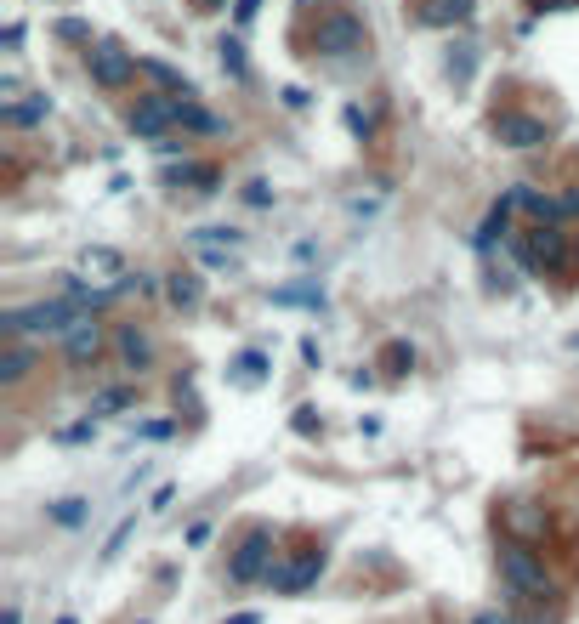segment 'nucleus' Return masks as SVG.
<instances>
[{"label": "nucleus", "instance_id": "2eb2a0df", "mask_svg": "<svg viewBox=\"0 0 579 624\" xmlns=\"http://www.w3.org/2000/svg\"><path fill=\"white\" fill-rule=\"evenodd\" d=\"M46 114H52V97H46V91H23L18 103H6V108H0V120H6V125H18V131H23V125H40Z\"/></svg>", "mask_w": 579, "mask_h": 624}, {"label": "nucleus", "instance_id": "0eeeda50", "mask_svg": "<svg viewBox=\"0 0 579 624\" xmlns=\"http://www.w3.org/2000/svg\"><path fill=\"white\" fill-rule=\"evenodd\" d=\"M131 131H137L142 142H159L165 131H176V97H137Z\"/></svg>", "mask_w": 579, "mask_h": 624}, {"label": "nucleus", "instance_id": "f8f14e48", "mask_svg": "<svg viewBox=\"0 0 579 624\" xmlns=\"http://www.w3.org/2000/svg\"><path fill=\"white\" fill-rule=\"evenodd\" d=\"M494 244H500V250L511 244V205H500V199H494V210L483 216V227L472 233V250H477V256H489Z\"/></svg>", "mask_w": 579, "mask_h": 624}, {"label": "nucleus", "instance_id": "a878e982", "mask_svg": "<svg viewBox=\"0 0 579 624\" xmlns=\"http://www.w3.org/2000/svg\"><path fill=\"white\" fill-rule=\"evenodd\" d=\"M381 369H386V375H409V369H415V347H409V341H386V347H381Z\"/></svg>", "mask_w": 579, "mask_h": 624}, {"label": "nucleus", "instance_id": "dca6fc26", "mask_svg": "<svg viewBox=\"0 0 579 624\" xmlns=\"http://www.w3.org/2000/svg\"><path fill=\"white\" fill-rule=\"evenodd\" d=\"M29 369H35V347L29 341H6V352H0V386L29 381Z\"/></svg>", "mask_w": 579, "mask_h": 624}, {"label": "nucleus", "instance_id": "c756f323", "mask_svg": "<svg viewBox=\"0 0 579 624\" xmlns=\"http://www.w3.org/2000/svg\"><path fill=\"white\" fill-rule=\"evenodd\" d=\"M131 534H137V517H125L120 528H114V534H108V545H103V562H114V556L125 551V539H131Z\"/></svg>", "mask_w": 579, "mask_h": 624}, {"label": "nucleus", "instance_id": "58836bf2", "mask_svg": "<svg viewBox=\"0 0 579 624\" xmlns=\"http://www.w3.org/2000/svg\"><path fill=\"white\" fill-rule=\"evenodd\" d=\"M279 97H284V108H307V91H301V86H284Z\"/></svg>", "mask_w": 579, "mask_h": 624}, {"label": "nucleus", "instance_id": "b1692460", "mask_svg": "<svg viewBox=\"0 0 579 624\" xmlns=\"http://www.w3.org/2000/svg\"><path fill=\"white\" fill-rule=\"evenodd\" d=\"M472 69H477V46H472V40L449 46V80H455V86H466V80H472Z\"/></svg>", "mask_w": 579, "mask_h": 624}, {"label": "nucleus", "instance_id": "5701e85b", "mask_svg": "<svg viewBox=\"0 0 579 624\" xmlns=\"http://www.w3.org/2000/svg\"><path fill=\"white\" fill-rule=\"evenodd\" d=\"M188 244H193V250H239L245 233H239V227H193Z\"/></svg>", "mask_w": 579, "mask_h": 624}, {"label": "nucleus", "instance_id": "a211bd4d", "mask_svg": "<svg viewBox=\"0 0 579 624\" xmlns=\"http://www.w3.org/2000/svg\"><path fill=\"white\" fill-rule=\"evenodd\" d=\"M165 295H171L176 312H193L199 301H205V278H199V273H171V278H165Z\"/></svg>", "mask_w": 579, "mask_h": 624}, {"label": "nucleus", "instance_id": "393cba45", "mask_svg": "<svg viewBox=\"0 0 579 624\" xmlns=\"http://www.w3.org/2000/svg\"><path fill=\"white\" fill-rule=\"evenodd\" d=\"M216 57H222V69H228V80H245V40L239 35H222V46H216Z\"/></svg>", "mask_w": 579, "mask_h": 624}, {"label": "nucleus", "instance_id": "4be33fe9", "mask_svg": "<svg viewBox=\"0 0 579 624\" xmlns=\"http://www.w3.org/2000/svg\"><path fill=\"white\" fill-rule=\"evenodd\" d=\"M216 182H222V171L216 165H193V159H182L171 171V188H199V193H216Z\"/></svg>", "mask_w": 579, "mask_h": 624}, {"label": "nucleus", "instance_id": "1a4fd4ad", "mask_svg": "<svg viewBox=\"0 0 579 624\" xmlns=\"http://www.w3.org/2000/svg\"><path fill=\"white\" fill-rule=\"evenodd\" d=\"M318 573H324V551H301V556H290L284 568L267 573V585L279 590V596H301V590L313 585Z\"/></svg>", "mask_w": 579, "mask_h": 624}, {"label": "nucleus", "instance_id": "f3484780", "mask_svg": "<svg viewBox=\"0 0 579 624\" xmlns=\"http://www.w3.org/2000/svg\"><path fill=\"white\" fill-rule=\"evenodd\" d=\"M80 273H91V278H125V256H120V250H108V244H86V250H80Z\"/></svg>", "mask_w": 579, "mask_h": 624}, {"label": "nucleus", "instance_id": "473e14b6", "mask_svg": "<svg viewBox=\"0 0 579 624\" xmlns=\"http://www.w3.org/2000/svg\"><path fill=\"white\" fill-rule=\"evenodd\" d=\"M256 12H262V0H233V23H239V29H250Z\"/></svg>", "mask_w": 579, "mask_h": 624}, {"label": "nucleus", "instance_id": "423d86ee", "mask_svg": "<svg viewBox=\"0 0 579 624\" xmlns=\"http://www.w3.org/2000/svg\"><path fill=\"white\" fill-rule=\"evenodd\" d=\"M233 579L239 585H250V579H262V573H273V534L267 528H250L245 545H239V556H233Z\"/></svg>", "mask_w": 579, "mask_h": 624}, {"label": "nucleus", "instance_id": "79ce46f5", "mask_svg": "<svg viewBox=\"0 0 579 624\" xmlns=\"http://www.w3.org/2000/svg\"><path fill=\"white\" fill-rule=\"evenodd\" d=\"M228 624H262V613H233Z\"/></svg>", "mask_w": 579, "mask_h": 624}, {"label": "nucleus", "instance_id": "7ed1b4c3", "mask_svg": "<svg viewBox=\"0 0 579 624\" xmlns=\"http://www.w3.org/2000/svg\"><path fill=\"white\" fill-rule=\"evenodd\" d=\"M137 69H142L137 52H125L120 40H91V46H86V74H91L103 91L131 86V74H137Z\"/></svg>", "mask_w": 579, "mask_h": 624}, {"label": "nucleus", "instance_id": "f257e3e1", "mask_svg": "<svg viewBox=\"0 0 579 624\" xmlns=\"http://www.w3.org/2000/svg\"><path fill=\"white\" fill-rule=\"evenodd\" d=\"M506 256L523 273H568L574 256V233H562V222H534V233H511Z\"/></svg>", "mask_w": 579, "mask_h": 624}, {"label": "nucleus", "instance_id": "aec40b11", "mask_svg": "<svg viewBox=\"0 0 579 624\" xmlns=\"http://www.w3.org/2000/svg\"><path fill=\"white\" fill-rule=\"evenodd\" d=\"M142 63V74L154 80V86H165V91H176V97H193V86H188V74L176 69V63H165V57H137Z\"/></svg>", "mask_w": 579, "mask_h": 624}, {"label": "nucleus", "instance_id": "ea45409f", "mask_svg": "<svg viewBox=\"0 0 579 624\" xmlns=\"http://www.w3.org/2000/svg\"><path fill=\"white\" fill-rule=\"evenodd\" d=\"M205 539H211V522H193V528H188V545H193V551H199Z\"/></svg>", "mask_w": 579, "mask_h": 624}, {"label": "nucleus", "instance_id": "e433bc0d", "mask_svg": "<svg viewBox=\"0 0 579 624\" xmlns=\"http://www.w3.org/2000/svg\"><path fill=\"white\" fill-rule=\"evenodd\" d=\"M0 46H6V52H18V46H23V23H6V35H0Z\"/></svg>", "mask_w": 579, "mask_h": 624}, {"label": "nucleus", "instance_id": "c85d7f7f", "mask_svg": "<svg viewBox=\"0 0 579 624\" xmlns=\"http://www.w3.org/2000/svg\"><path fill=\"white\" fill-rule=\"evenodd\" d=\"M57 40H74V46H91V23H86V18H57Z\"/></svg>", "mask_w": 579, "mask_h": 624}, {"label": "nucleus", "instance_id": "72a5a7b5", "mask_svg": "<svg viewBox=\"0 0 579 624\" xmlns=\"http://www.w3.org/2000/svg\"><path fill=\"white\" fill-rule=\"evenodd\" d=\"M341 120H347V131H352V137H369V125H375V120L364 114V108H347Z\"/></svg>", "mask_w": 579, "mask_h": 624}, {"label": "nucleus", "instance_id": "6e6552de", "mask_svg": "<svg viewBox=\"0 0 579 624\" xmlns=\"http://www.w3.org/2000/svg\"><path fill=\"white\" fill-rule=\"evenodd\" d=\"M494 137H500V148H540V142H551V125L511 108V114H494Z\"/></svg>", "mask_w": 579, "mask_h": 624}, {"label": "nucleus", "instance_id": "f03ea898", "mask_svg": "<svg viewBox=\"0 0 579 624\" xmlns=\"http://www.w3.org/2000/svg\"><path fill=\"white\" fill-rule=\"evenodd\" d=\"M74 318H86V307L74 295H52V301H29V307H6L0 312V335L23 341V335H63Z\"/></svg>", "mask_w": 579, "mask_h": 624}, {"label": "nucleus", "instance_id": "c03bdc74", "mask_svg": "<svg viewBox=\"0 0 579 624\" xmlns=\"http://www.w3.org/2000/svg\"><path fill=\"white\" fill-rule=\"evenodd\" d=\"M472 624H506V619H494V613H477V619Z\"/></svg>", "mask_w": 579, "mask_h": 624}, {"label": "nucleus", "instance_id": "cd10ccee", "mask_svg": "<svg viewBox=\"0 0 579 624\" xmlns=\"http://www.w3.org/2000/svg\"><path fill=\"white\" fill-rule=\"evenodd\" d=\"M125 403H131V386H108V392H97V398H91V420L114 415V409H125Z\"/></svg>", "mask_w": 579, "mask_h": 624}, {"label": "nucleus", "instance_id": "2f4dec72", "mask_svg": "<svg viewBox=\"0 0 579 624\" xmlns=\"http://www.w3.org/2000/svg\"><path fill=\"white\" fill-rule=\"evenodd\" d=\"M290 426H296L301 437H313L318 426H324V420H318V409H313V403H301V409H296V420H290Z\"/></svg>", "mask_w": 579, "mask_h": 624}, {"label": "nucleus", "instance_id": "bb28decb", "mask_svg": "<svg viewBox=\"0 0 579 624\" xmlns=\"http://www.w3.org/2000/svg\"><path fill=\"white\" fill-rule=\"evenodd\" d=\"M86 517H91V505L80 500V494H69V500H57V505H52V522H57V528H80Z\"/></svg>", "mask_w": 579, "mask_h": 624}, {"label": "nucleus", "instance_id": "49530a36", "mask_svg": "<svg viewBox=\"0 0 579 624\" xmlns=\"http://www.w3.org/2000/svg\"><path fill=\"white\" fill-rule=\"evenodd\" d=\"M574 256H579V233H574Z\"/></svg>", "mask_w": 579, "mask_h": 624}, {"label": "nucleus", "instance_id": "6ab92c4d", "mask_svg": "<svg viewBox=\"0 0 579 624\" xmlns=\"http://www.w3.org/2000/svg\"><path fill=\"white\" fill-rule=\"evenodd\" d=\"M176 131H199V137H216L222 120H216L211 108H199L193 97H176Z\"/></svg>", "mask_w": 579, "mask_h": 624}, {"label": "nucleus", "instance_id": "37998d69", "mask_svg": "<svg viewBox=\"0 0 579 624\" xmlns=\"http://www.w3.org/2000/svg\"><path fill=\"white\" fill-rule=\"evenodd\" d=\"M6 624H23V607H18V602L6 607Z\"/></svg>", "mask_w": 579, "mask_h": 624}, {"label": "nucleus", "instance_id": "7c9ffc66", "mask_svg": "<svg viewBox=\"0 0 579 624\" xmlns=\"http://www.w3.org/2000/svg\"><path fill=\"white\" fill-rule=\"evenodd\" d=\"M91 437H97V420H74V426L57 432V443H91Z\"/></svg>", "mask_w": 579, "mask_h": 624}, {"label": "nucleus", "instance_id": "c9c22d12", "mask_svg": "<svg viewBox=\"0 0 579 624\" xmlns=\"http://www.w3.org/2000/svg\"><path fill=\"white\" fill-rule=\"evenodd\" d=\"M171 432H176V420H148V426H142V437H148V443H165Z\"/></svg>", "mask_w": 579, "mask_h": 624}, {"label": "nucleus", "instance_id": "9d476101", "mask_svg": "<svg viewBox=\"0 0 579 624\" xmlns=\"http://www.w3.org/2000/svg\"><path fill=\"white\" fill-rule=\"evenodd\" d=\"M57 341H63V358H69V364H91V358L103 352V324L86 312V318H74V324L57 335Z\"/></svg>", "mask_w": 579, "mask_h": 624}, {"label": "nucleus", "instance_id": "a19ab883", "mask_svg": "<svg viewBox=\"0 0 579 624\" xmlns=\"http://www.w3.org/2000/svg\"><path fill=\"white\" fill-rule=\"evenodd\" d=\"M171 500H176V488L165 483V488H159V494H154V500H148V511H165V505H171Z\"/></svg>", "mask_w": 579, "mask_h": 624}, {"label": "nucleus", "instance_id": "ddd939ff", "mask_svg": "<svg viewBox=\"0 0 579 624\" xmlns=\"http://www.w3.org/2000/svg\"><path fill=\"white\" fill-rule=\"evenodd\" d=\"M114 352H120V364H125V369H137V375L154 364V341H148L137 324H120V335H114Z\"/></svg>", "mask_w": 579, "mask_h": 624}, {"label": "nucleus", "instance_id": "20e7f679", "mask_svg": "<svg viewBox=\"0 0 579 624\" xmlns=\"http://www.w3.org/2000/svg\"><path fill=\"white\" fill-rule=\"evenodd\" d=\"M364 18L358 12H330V18H318L313 29V52L318 57H352V52H364Z\"/></svg>", "mask_w": 579, "mask_h": 624}, {"label": "nucleus", "instance_id": "39448f33", "mask_svg": "<svg viewBox=\"0 0 579 624\" xmlns=\"http://www.w3.org/2000/svg\"><path fill=\"white\" fill-rule=\"evenodd\" d=\"M500 573H506V585L517 590V596H534V602L551 596V573H545V562L528 551V545H506V551H500Z\"/></svg>", "mask_w": 579, "mask_h": 624}, {"label": "nucleus", "instance_id": "a18cd8bd", "mask_svg": "<svg viewBox=\"0 0 579 624\" xmlns=\"http://www.w3.org/2000/svg\"><path fill=\"white\" fill-rule=\"evenodd\" d=\"M57 624H74V613H63V619H57Z\"/></svg>", "mask_w": 579, "mask_h": 624}, {"label": "nucleus", "instance_id": "4c0bfd02", "mask_svg": "<svg viewBox=\"0 0 579 624\" xmlns=\"http://www.w3.org/2000/svg\"><path fill=\"white\" fill-rule=\"evenodd\" d=\"M534 12H568V6H579V0H528Z\"/></svg>", "mask_w": 579, "mask_h": 624}, {"label": "nucleus", "instance_id": "9b49d317", "mask_svg": "<svg viewBox=\"0 0 579 624\" xmlns=\"http://www.w3.org/2000/svg\"><path fill=\"white\" fill-rule=\"evenodd\" d=\"M228 381H233V386H245V392H256V386L273 381V358H267L262 347H245V352H239V358L228 364Z\"/></svg>", "mask_w": 579, "mask_h": 624}, {"label": "nucleus", "instance_id": "4468645a", "mask_svg": "<svg viewBox=\"0 0 579 624\" xmlns=\"http://www.w3.org/2000/svg\"><path fill=\"white\" fill-rule=\"evenodd\" d=\"M324 301H330V295H324V284H318V278H296V284H279V290H273V307L324 312Z\"/></svg>", "mask_w": 579, "mask_h": 624}, {"label": "nucleus", "instance_id": "412c9836", "mask_svg": "<svg viewBox=\"0 0 579 624\" xmlns=\"http://www.w3.org/2000/svg\"><path fill=\"white\" fill-rule=\"evenodd\" d=\"M466 18H472V0H426L421 6L426 29H449V23H466Z\"/></svg>", "mask_w": 579, "mask_h": 624}, {"label": "nucleus", "instance_id": "f704fd0d", "mask_svg": "<svg viewBox=\"0 0 579 624\" xmlns=\"http://www.w3.org/2000/svg\"><path fill=\"white\" fill-rule=\"evenodd\" d=\"M245 199L256 210H267V205H273V188H267V182H245Z\"/></svg>", "mask_w": 579, "mask_h": 624}]
</instances>
